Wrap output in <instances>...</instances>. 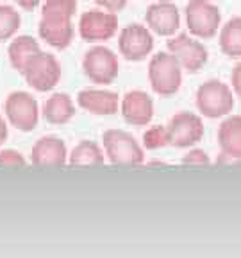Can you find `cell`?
<instances>
[{
    "mask_svg": "<svg viewBox=\"0 0 241 258\" xmlns=\"http://www.w3.org/2000/svg\"><path fill=\"white\" fill-rule=\"evenodd\" d=\"M77 102L82 109L95 115H114L118 111V95L109 90H82Z\"/></svg>",
    "mask_w": 241,
    "mask_h": 258,
    "instance_id": "2e32d148",
    "label": "cell"
},
{
    "mask_svg": "<svg viewBox=\"0 0 241 258\" xmlns=\"http://www.w3.org/2000/svg\"><path fill=\"white\" fill-rule=\"evenodd\" d=\"M166 131H168V144L182 149V147H191L202 140L204 124L197 115L189 111H181L170 120Z\"/></svg>",
    "mask_w": 241,
    "mask_h": 258,
    "instance_id": "ba28073f",
    "label": "cell"
},
{
    "mask_svg": "<svg viewBox=\"0 0 241 258\" xmlns=\"http://www.w3.org/2000/svg\"><path fill=\"white\" fill-rule=\"evenodd\" d=\"M182 163H186V165H207L209 158L204 151L195 149V151H191V153L186 154L184 160H182Z\"/></svg>",
    "mask_w": 241,
    "mask_h": 258,
    "instance_id": "484cf974",
    "label": "cell"
},
{
    "mask_svg": "<svg viewBox=\"0 0 241 258\" xmlns=\"http://www.w3.org/2000/svg\"><path fill=\"white\" fill-rule=\"evenodd\" d=\"M77 11V0H45L41 13H52V15H64L73 18Z\"/></svg>",
    "mask_w": 241,
    "mask_h": 258,
    "instance_id": "cb8c5ba5",
    "label": "cell"
},
{
    "mask_svg": "<svg viewBox=\"0 0 241 258\" xmlns=\"http://www.w3.org/2000/svg\"><path fill=\"white\" fill-rule=\"evenodd\" d=\"M75 115V108L73 102L70 99V95L66 93H54L47 99L43 108V117L48 124L61 125L70 122Z\"/></svg>",
    "mask_w": 241,
    "mask_h": 258,
    "instance_id": "ac0fdd59",
    "label": "cell"
},
{
    "mask_svg": "<svg viewBox=\"0 0 241 258\" xmlns=\"http://www.w3.org/2000/svg\"><path fill=\"white\" fill-rule=\"evenodd\" d=\"M40 43H38L36 38L32 36H18L9 43L8 47V57H9V63L15 70L22 72L24 67L27 64V61L31 59L32 56H36L40 52Z\"/></svg>",
    "mask_w": 241,
    "mask_h": 258,
    "instance_id": "d6986e66",
    "label": "cell"
},
{
    "mask_svg": "<svg viewBox=\"0 0 241 258\" xmlns=\"http://www.w3.org/2000/svg\"><path fill=\"white\" fill-rule=\"evenodd\" d=\"M15 2L20 6L22 9H25V11H34V9L41 4V0H15Z\"/></svg>",
    "mask_w": 241,
    "mask_h": 258,
    "instance_id": "f1b7e54d",
    "label": "cell"
},
{
    "mask_svg": "<svg viewBox=\"0 0 241 258\" xmlns=\"http://www.w3.org/2000/svg\"><path fill=\"white\" fill-rule=\"evenodd\" d=\"M66 160H68V153L61 138L43 137L32 147L31 161L36 167H63Z\"/></svg>",
    "mask_w": 241,
    "mask_h": 258,
    "instance_id": "9a60e30c",
    "label": "cell"
},
{
    "mask_svg": "<svg viewBox=\"0 0 241 258\" xmlns=\"http://www.w3.org/2000/svg\"><path fill=\"white\" fill-rule=\"evenodd\" d=\"M147 24L157 36H172L179 31L181 15L179 9L172 2H157L147 9Z\"/></svg>",
    "mask_w": 241,
    "mask_h": 258,
    "instance_id": "4fadbf2b",
    "label": "cell"
},
{
    "mask_svg": "<svg viewBox=\"0 0 241 258\" xmlns=\"http://www.w3.org/2000/svg\"><path fill=\"white\" fill-rule=\"evenodd\" d=\"M124 120L131 125H147L154 117V102L149 93L133 90L122 101Z\"/></svg>",
    "mask_w": 241,
    "mask_h": 258,
    "instance_id": "5bb4252c",
    "label": "cell"
},
{
    "mask_svg": "<svg viewBox=\"0 0 241 258\" xmlns=\"http://www.w3.org/2000/svg\"><path fill=\"white\" fill-rule=\"evenodd\" d=\"M166 45H168L170 54L179 61L181 69H184L186 72H197L207 61V50L204 45L186 34L172 38Z\"/></svg>",
    "mask_w": 241,
    "mask_h": 258,
    "instance_id": "8fae6325",
    "label": "cell"
},
{
    "mask_svg": "<svg viewBox=\"0 0 241 258\" xmlns=\"http://www.w3.org/2000/svg\"><path fill=\"white\" fill-rule=\"evenodd\" d=\"M218 144L221 147L220 160H241V117H230L220 125Z\"/></svg>",
    "mask_w": 241,
    "mask_h": 258,
    "instance_id": "e0dca14e",
    "label": "cell"
},
{
    "mask_svg": "<svg viewBox=\"0 0 241 258\" xmlns=\"http://www.w3.org/2000/svg\"><path fill=\"white\" fill-rule=\"evenodd\" d=\"M40 38L50 47L63 50L73 40V24L70 16L52 15V13H41V20L38 25Z\"/></svg>",
    "mask_w": 241,
    "mask_h": 258,
    "instance_id": "30bf717a",
    "label": "cell"
},
{
    "mask_svg": "<svg viewBox=\"0 0 241 258\" xmlns=\"http://www.w3.org/2000/svg\"><path fill=\"white\" fill-rule=\"evenodd\" d=\"M6 115L11 125H15L18 131L29 133L38 125L40 120V109L38 101L27 92H13L6 99Z\"/></svg>",
    "mask_w": 241,
    "mask_h": 258,
    "instance_id": "5b68a950",
    "label": "cell"
},
{
    "mask_svg": "<svg viewBox=\"0 0 241 258\" xmlns=\"http://www.w3.org/2000/svg\"><path fill=\"white\" fill-rule=\"evenodd\" d=\"M150 86L159 95H173L181 88L182 69L170 52H157L149 64Z\"/></svg>",
    "mask_w": 241,
    "mask_h": 258,
    "instance_id": "6da1fadb",
    "label": "cell"
},
{
    "mask_svg": "<svg viewBox=\"0 0 241 258\" xmlns=\"http://www.w3.org/2000/svg\"><path fill=\"white\" fill-rule=\"evenodd\" d=\"M27 85L36 92H50L61 79V64L50 52H40L32 56L22 70Z\"/></svg>",
    "mask_w": 241,
    "mask_h": 258,
    "instance_id": "7a4b0ae2",
    "label": "cell"
},
{
    "mask_svg": "<svg viewBox=\"0 0 241 258\" xmlns=\"http://www.w3.org/2000/svg\"><path fill=\"white\" fill-rule=\"evenodd\" d=\"M8 140V124L2 117H0V145Z\"/></svg>",
    "mask_w": 241,
    "mask_h": 258,
    "instance_id": "f546056e",
    "label": "cell"
},
{
    "mask_svg": "<svg viewBox=\"0 0 241 258\" xmlns=\"http://www.w3.org/2000/svg\"><path fill=\"white\" fill-rule=\"evenodd\" d=\"M22 25V16L13 6H0V41L11 40Z\"/></svg>",
    "mask_w": 241,
    "mask_h": 258,
    "instance_id": "7402d4cb",
    "label": "cell"
},
{
    "mask_svg": "<svg viewBox=\"0 0 241 258\" xmlns=\"http://www.w3.org/2000/svg\"><path fill=\"white\" fill-rule=\"evenodd\" d=\"M234 101L229 86L221 81H207L197 92V108L204 117L220 118L232 109Z\"/></svg>",
    "mask_w": 241,
    "mask_h": 258,
    "instance_id": "277c9868",
    "label": "cell"
},
{
    "mask_svg": "<svg viewBox=\"0 0 241 258\" xmlns=\"http://www.w3.org/2000/svg\"><path fill=\"white\" fill-rule=\"evenodd\" d=\"M129 0H95V4H98L100 8L107 9L109 13H118L127 6Z\"/></svg>",
    "mask_w": 241,
    "mask_h": 258,
    "instance_id": "4316f807",
    "label": "cell"
},
{
    "mask_svg": "<svg viewBox=\"0 0 241 258\" xmlns=\"http://www.w3.org/2000/svg\"><path fill=\"white\" fill-rule=\"evenodd\" d=\"M220 48L221 52L229 57L241 56V18H232L221 29Z\"/></svg>",
    "mask_w": 241,
    "mask_h": 258,
    "instance_id": "44dd1931",
    "label": "cell"
},
{
    "mask_svg": "<svg viewBox=\"0 0 241 258\" xmlns=\"http://www.w3.org/2000/svg\"><path fill=\"white\" fill-rule=\"evenodd\" d=\"M104 149L109 161L114 165H140L143 163V149L136 142V138L131 137L120 129H109L104 133Z\"/></svg>",
    "mask_w": 241,
    "mask_h": 258,
    "instance_id": "3957f363",
    "label": "cell"
},
{
    "mask_svg": "<svg viewBox=\"0 0 241 258\" xmlns=\"http://www.w3.org/2000/svg\"><path fill=\"white\" fill-rule=\"evenodd\" d=\"M27 161H25L24 154L18 153L15 149H4L0 151V165L2 167H24Z\"/></svg>",
    "mask_w": 241,
    "mask_h": 258,
    "instance_id": "d4e9b609",
    "label": "cell"
},
{
    "mask_svg": "<svg viewBox=\"0 0 241 258\" xmlns=\"http://www.w3.org/2000/svg\"><path fill=\"white\" fill-rule=\"evenodd\" d=\"M116 29L118 16L114 13L88 11L79 20V34L86 41H105L114 36Z\"/></svg>",
    "mask_w": 241,
    "mask_h": 258,
    "instance_id": "7c38bea8",
    "label": "cell"
},
{
    "mask_svg": "<svg viewBox=\"0 0 241 258\" xmlns=\"http://www.w3.org/2000/svg\"><path fill=\"white\" fill-rule=\"evenodd\" d=\"M118 48L122 56L129 61H141L154 48V38L147 27L140 24H131L122 29L118 38Z\"/></svg>",
    "mask_w": 241,
    "mask_h": 258,
    "instance_id": "9c48e42d",
    "label": "cell"
},
{
    "mask_svg": "<svg viewBox=\"0 0 241 258\" xmlns=\"http://www.w3.org/2000/svg\"><path fill=\"white\" fill-rule=\"evenodd\" d=\"M232 86L236 90V93L241 97V63L232 70Z\"/></svg>",
    "mask_w": 241,
    "mask_h": 258,
    "instance_id": "83f0119b",
    "label": "cell"
},
{
    "mask_svg": "<svg viewBox=\"0 0 241 258\" xmlns=\"http://www.w3.org/2000/svg\"><path fill=\"white\" fill-rule=\"evenodd\" d=\"M68 163L72 167H95L104 163V154L100 147L91 140L80 142L72 154L68 156Z\"/></svg>",
    "mask_w": 241,
    "mask_h": 258,
    "instance_id": "ffe728a7",
    "label": "cell"
},
{
    "mask_svg": "<svg viewBox=\"0 0 241 258\" xmlns=\"http://www.w3.org/2000/svg\"><path fill=\"white\" fill-rule=\"evenodd\" d=\"M82 69L89 81L96 85H109L118 76V57L107 47H93L86 52Z\"/></svg>",
    "mask_w": 241,
    "mask_h": 258,
    "instance_id": "8992f818",
    "label": "cell"
},
{
    "mask_svg": "<svg viewBox=\"0 0 241 258\" xmlns=\"http://www.w3.org/2000/svg\"><path fill=\"white\" fill-rule=\"evenodd\" d=\"M186 24L193 36L213 38L220 25V9L207 0H189L186 8Z\"/></svg>",
    "mask_w": 241,
    "mask_h": 258,
    "instance_id": "52a82bcc",
    "label": "cell"
},
{
    "mask_svg": "<svg viewBox=\"0 0 241 258\" xmlns=\"http://www.w3.org/2000/svg\"><path fill=\"white\" fill-rule=\"evenodd\" d=\"M143 144L150 151L161 149V147L168 145V131H166L165 125H154V127H150L143 135Z\"/></svg>",
    "mask_w": 241,
    "mask_h": 258,
    "instance_id": "603a6c76",
    "label": "cell"
}]
</instances>
